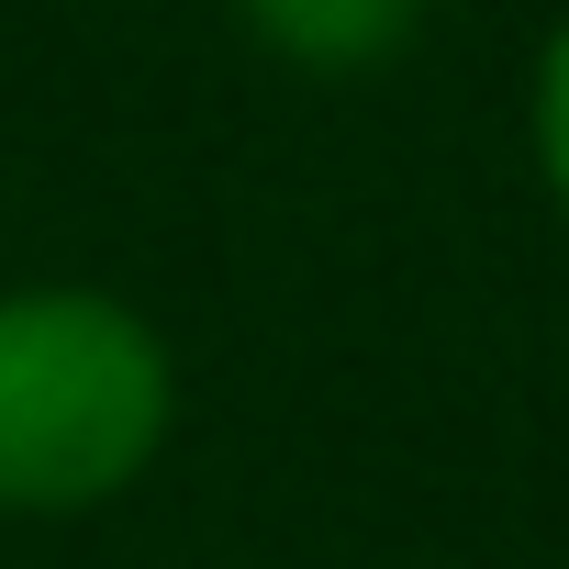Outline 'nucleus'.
<instances>
[{"instance_id":"f257e3e1","label":"nucleus","mask_w":569,"mask_h":569,"mask_svg":"<svg viewBox=\"0 0 569 569\" xmlns=\"http://www.w3.org/2000/svg\"><path fill=\"white\" fill-rule=\"evenodd\" d=\"M179 436V347L101 279L0 291V513L68 525L112 513Z\"/></svg>"},{"instance_id":"f03ea898","label":"nucleus","mask_w":569,"mask_h":569,"mask_svg":"<svg viewBox=\"0 0 569 569\" xmlns=\"http://www.w3.org/2000/svg\"><path fill=\"white\" fill-rule=\"evenodd\" d=\"M223 12L257 57L302 68V79H380L413 57L436 0H223Z\"/></svg>"},{"instance_id":"7ed1b4c3","label":"nucleus","mask_w":569,"mask_h":569,"mask_svg":"<svg viewBox=\"0 0 569 569\" xmlns=\"http://www.w3.org/2000/svg\"><path fill=\"white\" fill-rule=\"evenodd\" d=\"M525 157H536L547 212L569 223V12L547 23V46H536V68H525Z\"/></svg>"}]
</instances>
